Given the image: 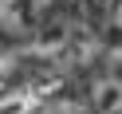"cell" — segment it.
<instances>
[{"instance_id":"1","label":"cell","mask_w":122,"mask_h":114,"mask_svg":"<svg viewBox=\"0 0 122 114\" xmlns=\"http://www.w3.org/2000/svg\"><path fill=\"white\" fill-rule=\"evenodd\" d=\"M51 0H4V8H0V16H4V28L8 32H28V28H36V20L47 12Z\"/></svg>"},{"instance_id":"2","label":"cell","mask_w":122,"mask_h":114,"mask_svg":"<svg viewBox=\"0 0 122 114\" xmlns=\"http://www.w3.org/2000/svg\"><path fill=\"white\" fill-rule=\"evenodd\" d=\"M91 110L95 114H122V83L118 79H98L91 87Z\"/></svg>"},{"instance_id":"3","label":"cell","mask_w":122,"mask_h":114,"mask_svg":"<svg viewBox=\"0 0 122 114\" xmlns=\"http://www.w3.org/2000/svg\"><path fill=\"white\" fill-rule=\"evenodd\" d=\"M36 110V90H8L4 94V114H32Z\"/></svg>"},{"instance_id":"4","label":"cell","mask_w":122,"mask_h":114,"mask_svg":"<svg viewBox=\"0 0 122 114\" xmlns=\"http://www.w3.org/2000/svg\"><path fill=\"white\" fill-rule=\"evenodd\" d=\"M59 114H95V110H87V106H63Z\"/></svg>"},{"instance_id":"5","label":"cell","mask_w":122,"mask_h":114,"mask_svg":"<svg viewBox=\"0 0 122 114\" xmlns=\"http://www.w3.org/2000/svg\"><path fill=\"white\" fill-rule=\"evenodd\" d=\"M114 28H122V0L114 4Z\"/></svg>"}]
</instances>
